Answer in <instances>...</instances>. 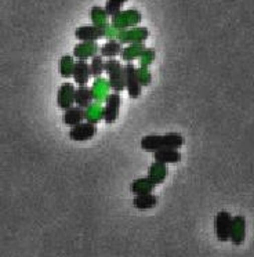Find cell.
<instances>
[{"label":"cell","mask_w":254,"mask_h":257,"mask_svg":"<svg viewBox=\"0 0 254 257\" xmlns=\"http://www.w3.org/2000/svg\"><path fill=\"white\" fill-rule=\"evenodd\" d=\"M184 137L180 133H167V135L159 136V135H149L144 136L140 146L144 151L155 152L162 148H174V150H180L184 146Z\"/></svg>","instance_id":"1"},{"label":"cell","mask_w":254,"mask_h":257,"mask_svg":"<svg viewBox=\"0 0 254 257\" xmlns=\"http://www.w3.org/2000/svg\"><path fill=\"white\" fill-rule=\"evenodd\" d=\"M105 71L109 76L110 89L113 93H121L126 90V83H124V67L115 58H110L105 62Z\"/></svg>","instance_id":"2"},{"label":"cell","mask_w":254,"mask_h":257,"mask_svg":"<svg viewBox=\"0 0 254 257\" xmlns=\"http://www.w3.org/2000/svg\"><path fill=\"white\" fill-rule=\"evenodd\" d=\"M232 218L233 217L231 216V213L226 210H221L214 217L215 236L220 242H228L231 239Z\"/></svg>","instance_id":"3"},{"label":"cell","mask_w":254,"mask_h":257,"mask_svg":"<svg viewBox=\"0 0 254 257\" xmlns=\"http://www.w3.org/2000/svg\"><path fill=\"white\" fill-rule=\"evenodd\" d=\"M124 83H126L127 94L130 98L136 100L141 95L143 86H141V82L138 79L137 68L132 62H127L124 65Z\"/></svg>","instance_id":"4"},{"label":"cell","mask_w":254,"mask_h":257,"mask_svg":"<svg viewBox=\"0 0 254 257\" xmlns=\"http://www.w3.org/2000/svg\"><path fill=\"white\" fill-rule=\"evenodd\" d=\"M120 102V93H112L105 98V105L102 106V119L106 124H113L117 120Z\"/></svg>","instance_id":"5"},{"label":"cell","mask_w":254,"mask_h":257,"mask_svg":"<svg viewBox=\"0 0 254 257\" xmlns=\"http://www.w3.org/2000/svg\"><path fill=\"white\" fill-rule=\"evenodd\" d=\"M108 27H97V25H83L75 31V36L80 42H95L106 36Z\"/></svg>","instance_id":"6"},{"label":"cell","mask_w":254,"mask_h":257,"mask_svg":"<svg viewBox=\"0 0 254 257\" xmlns=\"http://www.w3.org/2000/svg\"><path fill=\"white\" fill-rule=\"evenodd\" d=\"M97 133V124L90 122H82L69 130V139L72 141H88Z\"/></svg>","instance_id":"7"},{"label":"cell","mask_w":254,"mask_h":257,"mask_svg":"<svg viewBox=\"0 0 254 257\" xmlns=\"http://www.w3.org/2000/svg\"><path fill=\"white\" fill-rule=\"evenodd\" d=\"M75 93H76V87L73 86V83L65 82V83L61 84L58 93H57V104H58L61 109L66 111L68 108L73 106Z\"/></svg>","instance_id":"8"},{"label":"cell","mask_w":254,"mask_h":257,"mask_svg":"<svg viewBox=\"0 0 254 257\" xmlns=\"http://www.w3.org/2000/svg\"><path fill=\"white\" fill-rule=\"evenodd\" d=\"M138 21H141V14L136 10L126 13H117L112 17V25L115 29H124L127 27L136 25Z\"/></svg>","instance_id":"9"},{"label":"cell","mask_w":254,"mask_h":257,"mask_svg":"<svg viewBox=\"0 0 254 257\" xmlns=\"http://www.w3.org/2000/svg\"><path fill=\"white\" fill-rule=\"evenodd\" d=\"M148 38L147 28H133L129 31H120L116 35V39L120 43H143Z\"/></svg>","instance_id":"10"},{"label":"cell","mask_w":254,"mask_h":257,"mask_svg":"<svg viewBox=\"0 0 254 257\" xmlns=\"http://www.w3.org/2000/svg\"><path fill=\"white\" fill-rule=\"evenodd\" d=\"M246 238V218L243 216H235L232 218L231 242L235 246L242 245Z\"/></svg>","instance_id":"11"},{"label":"cell","mask_w":254,"mask_h":257,"mask_svg":"<svg viewBox=\"0 0 254 257\" xmlns=\"http://www.w3.org/2000/svg\"><path fill=\"white\" fill-rule=\"evenodd\" d=\"M72 78L75 80L77 86H86L88 80L91 78V72H90V64L84 60H77L75 62V68H73V75Z\"/></svg>","instance_id":"12"},{"label":"cell","mask_w":254,"mask_h":257,"mask_svg":"<svg viewBox=\"0 0 254 257\" xmlns=\"http://www.w3.org/2000/svg\"><path fill=\"white\" fill-rule=\"evenodd\" d=\"M98 50L99 47L95 42H82L80 45H77L73 49V56L76 57L77 60H84L86 61L87 58H93Z\"/></svg>","instance_id":"13"},{"label":"cell","mask_w":254,"mask_h":257,"mask_svg":"<svg viewBox=\"0 0 254 257\" xmlns=\"http://www.w3.org/2000/svg\"><path fill=\"white\" fill-rule=\"evenodd\" d=\"M154 158L156 162L160 163H178L181 161V154L174 148H162L155 151Z\"/></svg>","instance_id":"14"},{"label":"cell","mask_w":254,"mask_h":257,"mask_svg":"<svg viewBox=\"0 0 254 257\" xmlns=\"http://www.w3.org/2000/svg\"><path fill=\"white\" fill-rule=\"evenodd\" d=\"M86 119V111L80 106H71L64 113V123L69 127H73Z\"/></svg>","instance_id":"15"},{"label":"cell","mask_w":254,"mask_h":257,"mask_svg":"<svg viewBox=\"0 0 254 257\" xmlns=\"http://www.w3.org/2000/svg\"><path fill=\"white\" fill-rule=\"evenodd\" d=\"M155 185H159L162 184L163 181L167 177V168H166L165 163H160L156 162L152 163L148 169V176H147Z\"/></svg>","instance_id":"16"},{"label":"cell","mask_w":254,"mask_h":257,"mask_svg":"<svg viewBox=\"0 0 254 257\" xmlns=\"http://www.w3.org/2000/svg\"><path fill=\"white\" fill-rule=\"evenodd\" d=\"M94 97L93 91L88 86H79L75 93V104L77 106H80L83 109H86L88 106L93 104Z\"/></svg>","instance_id":"17"},{"label":"cell","mask_w":254,"mask_h":257,"mask_svg":"<svg viewBox=\"0 0 254 257\" xmlns=\"http://www.w3.org/2000/svg\"><path fill=\"white\" fill-rule=\"evenodd\" d=\"M156 185L148 179V177H141V179H136L130 184V191L134 195H144V194H151Z\"/></svg>","instance_id":"18"},{"label":"cell","mask_w":254,"mask_h":257,"mask_svg":"<svg viewBox=\"0 0 254 257\" xmlns=\"http://www.w3.org/2000/svg\"><path fill=\"white\" fill-rule=\"evenodd\" d=\"M158 205V196L151 194H144V195H136L133 199V206L138 210H148Z\"/></svg>","instance_id":"19"},{"label":"cell","mask_w":254,"mask_h":257,"mask_svg":"<svg viewBox=\"0 0 254 257\" xmlns=\"http://www.w3.org/2000/svg\"><path fill=\"white\" fill-rule=\"evenodd\" d=\"M121 50V43L117 39H109L106 43L99 47V54L104 57V58H115L116 56H120Z\"/></svg>","instance_id":"20"},{"label":"cell","mask_w":254,"mask_h":257,"mask_svg":"<svg viewBox=\"0 0 254 257\" xmlns=\"http://www.w3.org/2000/svg\"><path fill=\"white\" fill-rule=\"evenodd\" d=\"M145 50V46L143 43H132L130 46L124 47L120 53L121 60L124 62H132L136 58H140V56L143 54V51Z\"/></svg>","instance_id":"21"},{"label":"cell","mask_w":254,"mask_h":257,"mask_svg":"<svg viewBox=\"0 0 254 257\" xmlns=\"http://www.w3.org/2000/svg\"><path fill=\"white\" fill-rule=\"evenodd\" d=\"M110 84L106 83V80L102 78H98L94 80L93 84V97L94 100L97 101V102H101L102 100H105L106 97H108V90H109Z\"/></svg>","instance_id":"22"},{"label":"cell","mask_w":254,"mask_h":257,"mask_svg":"<svg viewBox=\"0 0 254 257\" xmlns=\"http://www.w3.org/2000/svg\"><path fill=\"white\" fill-rule=\"evenodd\" d=\"M105 71V61L104 57L101 54H95L90 61V72L94 79H98L102 76V73Z\"/></svg>","instance_id":"23"},{"label":"cell","mask_w":254,"mask_h":257,"mask_svg":"<svg viewBox=\"0 0 254 257\" xmlns=\"http://www.w3.org/2000/svg\"><path fill=\"white\" fill-rule=\"evenodd\" d=\"M75 60L72 56H62L60 60V75L62 78H71L73 75V68H75Z\"/></svg>","instance_id":"24"},{"label":"cell","mask_w":254,"mask_h":257,"mask_svg":"<svg viewBox=\"0 0 254 257\" xmlns=\"http://www.w3.org/2000/svg\"><path fill=\"white\" fill-rule=\"evenodd\" d=\"M84 111H86V120L87 122L97 124L102 119V106L99 105V102H97V101H95V104H91Z\"/></svg>","instance_id":"25"},{"label":"cell","mask_w":254,"mask_h":257,"mask_svg":"<svg viewBox=\"0 0 254 257\" xmlns=\"http://www.w3.org/2000/svg\"><path fill=\"white\" fill-rule=\"evenodd\" d=\"M108 14L105 12V9L101 7H93L91 9V20H93L94 25L97 27H108Z\"/></svg>","instance_id":"26"},{"label":"cell","mask_w":254,"mask_h":257,"mask_svg":"<svg viewBox=\"0 0 254 257\" xmlns=\"http://www.w3.org/2000/svg\"><path fill=\"white\" fill-rule=\"evenodd\" d=\"M127 0H108L106 5H105V12L109 17H113L115 14L120 13L121 7L126 3Z\"/></svg>","instance_id":"27"},{"label":"cell","mask_w":254,"mask_h":257,"mask_svg":"<svg viewBox=\"0 0 254 257\" xmlns=\"http://www.w3.org/2000/svg\"><path fill=\"white\" fill-rule=\"evenodd\" d=\"M155 60V50L154 49H145L143 54L140 56V65L141 67H148L151 62Z\"/></svg>","instance_id":"28"},{"label":"cell","mask_w":254,"mask_h":257,"mask_svg":"<svg viewBox=\"0 0 254 257\" xmlns=\"http://www.w3.org/2000/svg\"><path fill=\"white\" fill-rule=\"evenodd\" d=\"M137 73L138 79H140V82H141V86H147V84L151 83L152 76H151V73L148 72V67L137 68Z\"/></svg>","instance_id":"29"}]
</instances>
